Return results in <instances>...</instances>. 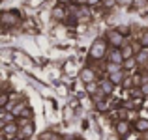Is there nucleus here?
<instances>
[{"label": "nucleus", "mask_w": 148, "mask_h": 140, "mask_svg": "<svg viewBox=\"0 0 148 140\" xmlns=\"http://www.w3.org/2000/svg\"><path fill=\"white\" fill-rule=\"evenodd\" d=\"M107 43L109 41H103V39H96L90 47V58L92 60H101L107 52Z\"/></svg>", "instance_id": "f257e3e1"}, {"label": "nucleus", "mask_w": 148, "mask_h": 140, "mask_svg": "<svg viewBox=\"0 0 148 140\" xmlns=\"http://www.w3.org/2000/svg\"><path fill=\"white\" fill-rule=\"evenodd\" d=\"M0 21H2L4 26H15L19 21H21V17H19L17 11H4L2 17H0Z\"/></svg>", "instance_id": "f03ea898"}, {"label": "nucleus", "mask_w": 148, "mask_h": 140, "mask_svg": "<svg viewBox=\"0 0 148 140\" xmlns=\"http://www.w3.org/2000/svg\"><path fill=\"white\" fill-rule=\"evenodd\" d=\"M107 41H109V45H112V47H122L124 45V34H120L118 30H109Z\"/></svg>", "instance_id": "7ed1b4c3"}, {"label": "nucleus", "mask_w": 148, "mask_h": 140, "mask_svg": "<svg viewBox=\"0 0 148 140\" xmlns=\"http://www.w3.org/2000/svg\"><path fill=\"white\" fill-rule=\"evenodd\" d=\"M2 133H4V138L13 140V138L19 135V125H17L15 122H10V123H6V125L2 127Z\"/></svg>", "instance_id": "20e7f679"}, {"label": "nucleus", "mask_w": 148, "mask_h": 140, "mask_svg": "<svg viewBox=\"0 0 148 140\" xmlns=\"http://www.w3.org/2000/svg\"><path fill=\"white\" fill-rule=\"evenodd\" d=\"M79 77H81V80H83L84 84H90V82H94V80H96V73H94V69H90V67L81 69Z\"/></svg>", "instance_id": "39448f33"}, {"label": "nucleus", "mask_w": 148, "mask_h": 140, "mask_svg": "<svg viewBox=\"0 0 148 140\" xmlns=\"http://www.w3.org/2000/svg\"><path fill=\"white\" fill-rule=\"evenodd\" d=\"M32 133H34V125H32V123H26V125H23L21 129H19L17 138L26 140V138H30V137H32Z\"/></svg>", "instance_id": "423d86ee"}, {"label": "nucleus", "mask_w": 148, "mask_h": 140, "mask_svg": "<svg viewBox=\"0 0 148 140\" xmlns=\"http://www.w3.org/2000/svg\"><path fill=\"white\" fill-rule=\"evenodd\" d=\"M116 131H118L120 137H126V135L130 133V123H127L126 120H120V122L116 123Z\"/></svg>", "instance_id": "0eeeda50"}, {"label": "nucleus", "mask_w": 148, "mask_h": 140, "mask_svg": "<svg viewBox=\"0 0 148 140\" xmlns=\"http://www.w3.org/2000/svg\"><path fill=\"white\" fill-rule=\"evenodd\" d=\"M109 80H111L114 86H118V84H122V82H124V73H122V71L109 73Z\"/></svg>", "instance_id": "6e6552de"}, {"label": "nucleus", "mask_w": 148, "mask_h": 140, "mask_svg": "<svg viewBox=\"0 0 148 140\" xmlns=\"http://www.w3.org/2000/svg\"><path fill=\"white\" fill-rule=\"evenodd\" d=\"M112 88H114V84L111 82V80H103V82L99 84V90H101V93H105V95H109V93H112Z\"/></svg>", "instance_id": "1a4fd4ad"}, {"label": "nucleus", "mask_w": 148, "mask_h": 140, "mask_svg": "<svg viewBox=\"0 0 148 140\" xmlns=\"http://www.w3.org/2000/svg\"><path fill=\"white\" fill-rule=\"evenodd\" d=\"M135 129H137V131H141V133L148 131V120H145V118H139L137 122H135Z\"/></svg>", "instance_id": "9d476101"}, {"label": "nucleus", "mask_w": 148, "mask_h": 140, "mask_svg": "<svg viewBox=\"0 0 148 140\" xmlns=\"http://www.w3.org/2000/svg\"><path fill=\"white\" fill-rule=\"evenodd\" d=\"M120 49H122V54H124L126 60H127V58H133V50H135L133 45H122Z\"/></svg>", "instance_id": "9b49d317"}, {"label": "nucleus", "mask_w": 148, "mask_h": 140, "mask_svg": "<svg viewBox=\"0 0 148 140\" xmlns=\"http://www.w3.org/2000/svg\"><path fill=\"white\" fill-rule=\"evenodd\" d=\"M135 60H137V64H146V60H148V49L143 47V50L137 54V58H135Z\"/></svg>", "instance_id": "f8f14e48"}, {"label": "nucleus", "mask_w": 148, "mask_h": 140, "mask_svg": "<svg viewBox=\"0 0 148 140\" xmlns=\"http://www.w3.org/2000/svg\"><path fill=\"white\" fill-rule=\"evenodd\" d=\"M25 110H26V103H19L17 107H13V108H11V112H13L15 116H21Z\"/></svg>", "instance_id": "ddd939ff"}, {"label": "nucleus", "mask_w": 148, "mask_h": 140, "mask_svg": "<svg viewBox=\"0 0 148 140\" xmlns=\"http://www.w3.org/2000/svg\"><path fill=\"white\" fill-rule=\"evenodd\" d=\"M53 17H54V19H64V17H66L64 7H54V10H53Z\"/></svg>", "instance_id": "4468645a"}, {"label": "nucleus", "mask_w": 148, "mask_h": 140, "mask_svg": "<svg viewBox=\"0 0 148 140\" xmlns=\"http://www.w3.org/2000/svg\"><path fill=\"white\" fill-rule=\"evenodd\" d=\"M135 64H137V60H135V58H127V60H124V67H126V69H131Z\"/></svg>", "instance_id": "2eb2a0df"}, {"label": "nucleus", "mask_w": 148, "mask_h": 140, "mask_svg": "<svg viewBox=\"0 0 148 140\" xmlns=\"http://www.w3.org/2000/svg\"><path fill=\"white\" fill-rule=\"evenodd\" d=\"M8 99H10V97H8V93L4 92V93H2V97H0V107H2V108H6V107H8Z\"/></svg>", "instance_id": "dca6fc26"}, {"label": "nucleus", "mask_w": 148, "mask_h": 140, "mask_svg": "<svg viewBox=\"0 0 148 140\" xmlns=\"http://www.w3.org/2000/svg\"><path fill=\"white\" fill-rule=\"evenodd\" d=\"M139 43L145 47V49H148V32H145V34L141 36V41H139Z\"/></svg>", "instance_id": "f3484780"}, {"label": "nucleus", "mask_w": 148, "mask_h": 140, "mask_svg": "<svg viewBox=\"0 0 148 140\" xmlns=\"http://www.w3.org/2000/svg\"><path fill=\"white\" fill-rule=\"evenodd\" d=\"M96 107H98V110H107V101H98V103H96Z\"/></svg>", "instance_id": "a211bd4d"}, {"label": "nucleus", "mask_w": 148, "mask_h": 140, "mask_svg": "<svg viewBox=\"0 0 148 140\" xmlns=\"http://www.w3.org/2000/svg\"><path fill=\"white\" fill-rule=\"evenodd\" d=\"M141 92H143V95H148V80H145L141 84Z\"/></svg>", "instance_id": "6ab92c4d"}, {"label": "nucleus", "mask_w": 148, "mask_h": 140, "mask_svg": "<svg viewBox=\"0 0 148 140\" xmlns=\"http://www.w3.org/2000/svg\"><path fill=\"white\" fill-rule=\"evenodd\" d=\"M86 90H88V93H96V90H98V88H96L94 82H90V84H86Z\"/></svg>", "instance_id": "aec40b11"}, {"label": "nucleus", "mask_w": 148, "mask_h": 140, "mask_svg": "<svg viewBox=\"0 0 148 140\" xmlns=\"http://www.w3.org/2000/svg\"><path fill=\"white\" fill-rule=\"evenodd\" d=\"M131 95H133V97H141V95H143L141 88H137V90H135V88H133V90H131Z\"/></svg>", "instance_id": "412c9836"}, {"label": "nucleus", "mask_w": 148, "mask_h": 140, "mask_svg": "<svg viewBox=\"0 0 148 140\" xmlns=\"http://www.w3.org/2000/svg\"><path fill=\"white\" fill-rule=\"evenodd\" d=\"M116 30H118L120 34H124V36H126V34H130V30H127V26H118Z\"/></svg>", "instance_id": "4be33fe9"}, {"label": "nucleus", "mask_w": 148, "mask_h": 140, "mask_svg": "<svg viewBox=\"0 0 148 140\" xmlns=\"http://www.w3.org/2000/svg\"><path fill=\"white\" fill-rule=\"evenodd\" d=\"M103 4H105L107 7H112V6L116 4V0H103Z\"/></svg>", "instance_id": "5701e85b"}, {"label": "nucleus", "mask_w": 148, "mask_h": 140, "mask_svg": "<svg viewBox=\"0 0 148 140\" xmlns=\"http://www.w3.org/2000/svg\"><path fill=\"white\" fill-rule=\"evenodd\" d=\"M116 4H120V6H127V4H131V0H116Z\"/></svg>", "instance_id": "b1692460"}, {"label": "nucleus", "mask_w": 148, "mask_h": 140, "mask_svg": "<svg viewBox=\"0 0 148 140\" xmlns=\"http://www.w3.org/2000/svg\"><path fill=\"white\" fill-rule=\"evenodd\" d=\"M101 0H88V6H98Z\"/></svg>", "instance_id": "393cba45"}, {"label": "nucleus", "mask_w": 148, "mask_h": 140, "mask_svg": "<svg viewBox=\"0 0 148 140\" xmlns=\"http://www.w3.org/2000/svg\"><path fill=\"white\" fill-rule=\"evenodd\" d=\"M75 4H79V6H84V4H88V0H73Z\"/></svg>", "instance_id": "a878e982"}, {"label": "nucleus", "mask_w": 148, "mask_h": 140, "mask_svg": "<svg viewBox=\"0 0 148 140\" xmlns=\"http://www.w3.org/2000/svg\"><path fill=\"white\" fill-rule=\"evenodd\" d=\"M118 114H120V118H122V120H124V118H126V114H127V112H126V110H120V112H118Z\"/></svg>", "instance_id": "bb28decb"}, {"label": "nucleus", "mask_w": 148, "mask_h": 140, "mask_svg": "<svg viewBox=\"0 0 148 140\" xmlns=\"http://www.w3.org/2000/svg\"><path fill=\"white\" fill-rule=\"evenodd\" d=\"M60 4H68V2H71V0H58Z\"/></svg>", "instance_id": "cd10ccee"}]
</instances>
